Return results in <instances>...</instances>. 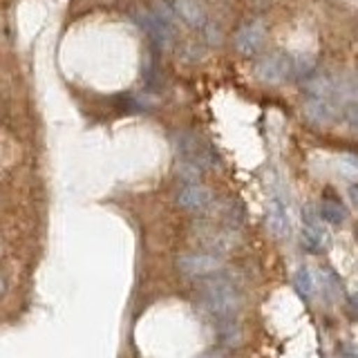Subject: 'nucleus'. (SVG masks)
Masks as SVG:
<instances>
[{"mask_svg": "<svg viewBox=\"0 0 358 358\" xmlns=\"http://www.w3.org/2000/svg\"><path fill=\"white\" fill-rule=\"evenodd\" d=\"M199 305L215 324L227 322V320H238V313L242 307V296H240L238 282H235L227 271H222L208 280H201L199 282Z\"/></svg>", "mask_w": 358, "mask_h": 358, "instance_id": "f257e3e1", "label": "nucleus"}, {"mask_svg": "<svg viewBox=\"0 0 358 358\" xmlns=\"http://www.w3.org/2000/svg\"><path fill=\"white\" fill-rule=\"evenodd\" d=\"M255 72L266 83H285L289 78H309L313 74V63L305 56L268 54L257 63Z\"/></svg>", "mask_w": 358, "mask_h": 358, "instance_id": "f03ea898", "label": "nucleus"}, {"mask_svg": "<svg viewBox=\"0 0 358 358\" xmlns=\"http://www.w3.org/2000/svg\"><path fill=\"white\" fill-rule=\"evenodd\" d=\"M177 271L184 278L201 282V280H208L213 275L227 271V268H224L222 255L208 253V251H195V253H184L177 257Z\"/></svg>", "mask_w": 358, "mask_h": 358, "instance_id": "7ed1b4c3", "label": "nucleus"}, {"mask_svg": "<svg viewBox=\"0 0 358 358\" xmlns=\"http://www.w3.org/2000/svg\"><path fill=\"white\" fill-rule=\"evenodd\" d=\"M175 145L179 155H182V159L188 164H195L197 168H215L220 164V157L213 150V145L206 143L201 137H197V134H190V132L179 134L175 139Z\"/></svg>", "mask_w": 358, "mask_h": 358, "instance_id": "20e7f679", "label": "nucleus"}, {"mask_svg": "<svg viewBox=\"0 0 358 358\" xmlns=\"http://www.w3.org/2000/svg\"><path fill=\"white\" fill-rule=\"evenodd\" d=\"M201 251L215 253V255H227L238 246V231L222 227V224H204L197 231Z\"/></svg>", "mask_w": 358, "mask_h": 358, "instance_id": "39448f33", "label": "nucleus"}, {"mask_svg": "<svg viewBox=\"0 0 358 358\" xmlns=\"http://www.w3.org/2000/svg\"><path fill=\"white\" fill-rule=\"evenodd\" d=\"M213 199H215L213 197V190L201 184H186L179 188V193L175 197L177 206L186 213H204L215 204Z\"/></svg>", "mask_w": 358, "mask_h": 358, "instance_id": "423d86ee", "label": "nucleus"}, {"mask_svg": "<svg viewBox=\"0 0 358 358\" xmlns=\"http://www.w3.org/2000/svg\"><path fill=\"white\" fill-rule=\"evenodd\" d=\"M300 242L305 244V249L318 253L324 249L327 244V231L322 229L318 213L311 206L302 208V233H300Z\"/></svg>", "mask_w": 358, "mask_h": 358, "instance_id": "0eeeda50", "label": "nucleus"}, {"mask_svg": "<svg viewBox=\"0 0 358 358\" xmlns=\"http://www.w3.org/2000/svg\"><path fill=\"white\" fill-rule=\"evenodd\" d=\"M132 16L134 20L139 22V25L145 29V34L157 43V45H168L173 41V34H175V27L173 25H168V22H164L159 16L155 14L152 9H145V7H137L132 11Z\"/></svg>", "mask_w": 358, "mask_h": 358, "instance_id": "6e6552de", "label": "nucleus"}, {"mask_svg": "<svg viewBox=\"0 0 358 358\" xmlns=\"http://www.w3.org/2000/svg\"><path fill=\"white\" fill-rule=\"evenodd\" d=\"M264 43V27L262 22H249L238 34H235V50L242 56H253L260 52Z\"/></svg>", "mask_w": 358, "mask_h": 358, "instance_id": "1a4fd4ad", "label": "nucleus"}, {"mask_svg": "<svg viewBox=\"0 0 358 358\" xmlns=\"http://www.w3.org/2000/svg\"><path fill=\"white\" fill-rule=\"evenodd\" d=\"M338 106L331 99L324 96H311L305 103V117L313 123V126H327L336 117H338Z\"/></svg>", "mask_w": 358, "mask_h": 358, "instance_id": "9d476101", "label": "nucleus"}, {"mask_svg": "<svg viewBox=\"0 0 358 358\" xmlns=\"http://www.w3.org/2000/svg\"><path fill=\"white\" fill-rule=\"evenodd\" d=\"M173 9L175 16H179L190 27L201 29L208 25V16L199 0H173Z\"/></svg>", "mask_w": 358, "mask_h": 358, "instance_id": "9b49d317", "label": "nucleus"}, {"mask_svg": "<svg viewBox=\"0 0 358 358\" xmlns=\"http://www.w3.org/2000/svg\"><path fill=\"white\" fill-rule=\"evenodd\" d=\"M217 215L222 227L238 231L242 224L246 222V208L240 199H231V201H222L220 208H217Z\"/></svg>", "mask_w": 358, "mask_h": 358, "instance_id": "f8f14e48", "label": "nucleus"}, {"mask_svg": "<svg viewBox=\"0 0 358 358\" xmlns=\"http://www.w3.org/2000/svg\"><path fill=\"white\" fill-rule=\"evenodd\" d=\"M318 217L327 224H334V227H341L347 220V208L338 201V197L334 199H322L318 206Z\"/></svg>", "mask_w": 358, "mask_h": 358, "instance_id": "ddd939ff", "label": "nucleus"}, {"mask_svg": "<svg viewBox=\"0 0 358 358\" xmlns=\"http://www.w3.org/2000/svg\"><path fill=\"white\" fill-rule=\"evenodd\" d=\"M268 224L275 235H287L291 224H289V215H287V206L282 199H273L271 206H268Z\"/></svg>", "mask_w": 358, "mask_h": 358, "instance_id": "4468645a", "label": "nucleus"}, {"mask_svg": "<svg viewBox=\"0 0 358 358\" xmlns=\"http://www.w3.org/2000/svg\"><path fill=\"white\" fill-rule=\"evenodd\" d=\"M294 289H296V294H298L302 300H311L313 294H316L313 275L309 273V268H307V266L296 268V273H294Z\"/></svg>", "mask_w": 358, "mask_h": 358, "instance_id": "2eb2a0df", "label": "nucleus"}, {"mask_svg": "<svg viewBox=\"0 0 358 358\" xmlns=\"http://www.w3.org/2000/svg\"><path fill=\"white\" fill-rule=\"evenodd\" d=\"M320 282H322V289L324 294H327V298H341L343 296V280L341 275L334 271L331 266H324L322 273H320Z\"/></svg>", "mask_w": 358, "mask_h": 358, "instance_id": "dca6fc26", "label": "nucleus"}, {"mask_svg": "<svg viewBox=\"0 0 358 358\" xmlns=\"http://www.w3.org/2000/svg\"><path fill=\"white\" fill-rule=\"evenodd\" d=\"M343 117H345V121L350 123L352 128H356V130H358V101H354V103H350V106L345 108Z\"/></svg>", "mask_w": 358, "mask_h": 358, "instance_id": "f3484780", "label": "nucleus"}, {"mask_svg": "<svg viewBox=\"0 0 358 358\" xmlns=\"http://www.w3.org/2000/svg\"><path fill=\"white\" fill-rule=\"evenodd\" d=\"M338 358H358V345L343 341L338 345Z\"/></svg>", "mask_w": 358, "mask_h": 358, "instance_id": "a211bd4d", "label": "nucleus"}, {"mask_svg": "<svg viewBox=\"0 0 358 358\" xmlns=\"http://www.w3.org/2000/svg\"><path fill=\"white\" fill-rule=\"evenodd\" d=\"M347 307H350V316L358 320V291H352V294L347 296Z\"/></svg>", "mask_w": 358, "mask_h": 358, "instance_id": "6ab92c4d", "label": "nucleus"}, {"mask_svg": "<svg viewBox=\"0 0 358 358\" xmlns=\"http://www.w3.org/2000/svg\"><path fill=\"white\" fill-rule=\"evenodd\" d=\"M347 195H350L352 206H354V208H358V184H352L350 188H347Z\"/></svg>", "mask_w": 358, "mask_h": 358, "instance_id": "aec40b11", "label": "nucleus"}, {"mask_svg": "<svg viewBox=\"0 0 358 358\" xmlns=\"http://www.w3.org/2000/svg\"><path fill=\"white\" fill-rule=\"evenodd\" d=\"M7 294V280H5V275L0 273V298H3Z\"/></svg>", "mask_w": 358, "mask_h": 358, "instance_id": "412c9836", "label": "nucleus"}, {"mask_svg": "<svg viewBox=\"0 0 358 358\" xmlns=\"http://www.w3.org/2000/svg\"><path fill=\"white\" fill-rule=\"evenodd\" d=\"M354 238H356V242H358V222H356V227H354Z\"/></svg>", "mask_w": 358, "mask_h": 358, "instance_id": "4be33fe9", "label": "nucleus"}, {"mask_svg": "<svg viewBox=\"0 0 358 358\" xmlns=\"http://www.w3.org/2000/svg\"><path fill=\"white\" fill-rule=\"evenodd\" d=\"M0 251H3V249H0Z\"/></svg>", "mask_w": 358, "mask_h": 358, "instance_id": "5701e85b", "label": "nucleus"}]
</instances>
